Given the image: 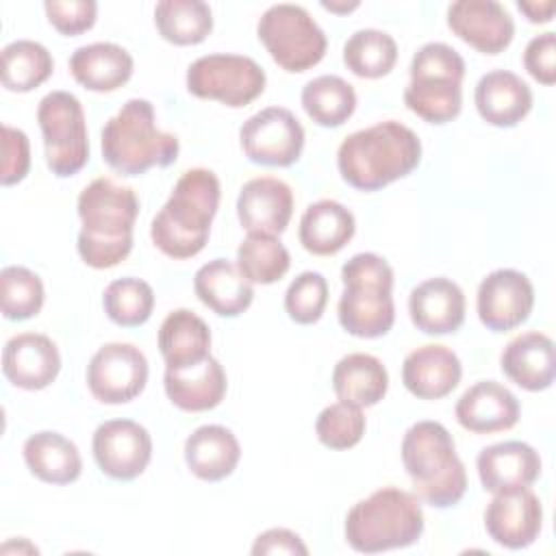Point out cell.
I'll return each mask as SVG.
<instances>
[{
    "mask_svg": "<svg viewBox=\"0 0 556 556\" xmlns=\"http://www.w3.org/2000/svg\"><path fill=\"white\" fill-rule=\"evenodd\" d=\"M404 104L428 124H447L463 109L465 59L443 41L424 43L410 61Z\"/></svg>",
    "mask_w": 556,
    "mask_h": 556,
    "instance_id": "obj_8",
    "label": "cell"
},
{
    "mask_svg": "<svg viewBox=\"0 0 556 556\" xmlns=\"http://www.w3.org/2000/svg\"><path fill=\"white\" fill-rule=\"evenodd\" d=\"M130 52L113 41L80 46L70 56V72L89 91H115L132 76Z\"/></svg>",
    "mask_w": 556,
    "mask_h": 556,
    "instance_id": "obj_29",
    "label": "cell"
},
{
    "mask_svg": "<svg viewBox=\"0 0 556 556\" xmlns=\"http://www.w3.org/2000/svg\"><path fill=\"white\" fill-rule=\"evenodd\" d=\"M48 22L65 37L80 35L96 24L98 4L93 0H46Z\"/></svg>",
    "mask_w": 556,
    "mask_h": 556,
    "instance_id": "obj_43",
    "label": "cell"
},
{
    "mask_svg": "<svg viewBox=\"0 0 556 556\" xmlns=\"http://www.w3.org/2000/svg\"><path fill=\"white\" fill-rule=\"evenodd\" d=\"M321 7L328 11H334V13H348V11L356 9L358 2L356 0L354 2H321Z\"/></svg>",
    "mask_w": 556,
    "mask_h": 556,
    "instance_id": "obj_48",
    "label": "cell"
},
{
    "mask_svg": "<svg viewBox=\"0 0 556 556\" xmlns=\"http://www.w3.org/2000/svg\"><path fill=\"white\" fill-rule=\"evenodd\" d=\"M502 371L526 391L549 389L556 376L554 341L536 330L510 339L500 354Z\"/></svg>",
    "mask_w": 556,
    "mask_h": 556,
    "instance_id": "obj_24",
    "label": "cell"
},
{
    "mask_svg": "<svg viewBox=\"0 0 556 556\" xmlns=\"http://www.w3.org/2000/svg\"><path fill=\"white\" fill-rule=\"evenodd\" d=\"M222 185L206 167L187 169L150 224L152 243L169 258H191L208 241Z\"/></svg>",
    "mask_w": 556,
    "mask_h": 556,
    "instance_id": "obj_3",
    "label": "cell"
},
{
    "mask_svg": "<svg viewBox=\"0 0 556 556\" xmlns=\"http://www.w3.org/2000/svg\"><path fill=\"white\" fill-rule=\"evenodd\" d=\"M185 83L195 98L241 109L263 93L267 76L252 56L217 52L195 59L187 67Z\"/></svg>",
    "mask_w": 556,
    "mask_h": 556,
    "instance_id": "obj_11",
    "label": "cell"
},
{
    "mask_svg": "<svg viewBox=\"0 0 556 556\" xmlns=\"http://www.w3.org/2000/svg\"><path fill=\"white\" fill-rule=\"evenodd\" d=\"M332 389L339 402L358 408L378 404L389 389V374L380 358L365 352H352L332 369Z\"/></svg>",
    "mask_w": 556,
    "mask_h": 556,
    "instance_id": "obj_33",
    "label": "cell"
},
{
    "mask_svg": "<svg viewBox=\"0 0 556 556\" xmlns=\"http://www.w3.org/2000/svg\"><path fill=\"white\" fill-rule=\"evenodd\" d=\"M41 278L22 265H7L0 271V306L2 315L13 321L35 317L43 306Z\"/></svg>",
    "mask_w": 556,
    "mask_h": 556,
    "instance_id": "obj_40",
    "label": "cell"
},
{
    "mask_svg": "<svg viewBox=\"0 0 556 556\" xmlns=\"http://www.w3.org/2000/svg\"><path fill=\"white\" fill-rule=\"evenodd\" d=\"M543 526V506L530 486L493 493L484 508L486 534L502 547L523 549L532 545Z\"/></svg>",
    "mask_w": 556,
    "mask_h": 556,
    "instance_id": "obj_16",
    "label": "cell"
},
{
    "mask_svg": "<svg viewBox=\"0 0 556 556\" xmlns=\"http://www.w3.org/2000/svg\"><path fill=\"white\" fill-rule=\"evenodd\" d=\"M519 400L510 389L495 380L471 384L456 402V421L473 434L510 430L519 421Z\"/></svg>",
    "mask_w": 556,
    "mask_h": 556,
    "instance_id": "obj_20",
    "label": "cell"
},
{
    "mask_svg": "<svg viewBox=\"0 0 556 556\" xmlns=\"http://www.w3.org/2000/svg\"><path fill=\"white\" fill-rule=\"evenodd\" d=\"M447 26L465 43L484 54H497L510 46L515 22L495 0H456L447 7Z\"/></svg>",
    "mask_w": 556,
    "mask_h": 556,
    "instance_id": "obj_17",
    "label": "cell"
},
{
    "mask_svg": "<svg viewBox=\"0 0 556 556\" xmlns=\"http://www.w3.org/2000/svg\"><path fill=\"white\" fill-rule=\"evenodd\" d=\"M104 163L122 176H139L150 167H167L178 159L180 143L172 132L156 126L154 106L146 98H130L104 124Z\"/></svg>",
    "mask_w": 556,
    "mask_h": 556,
    "instance_id": "obj_5",
    "label": "cell"
},
{
    "mask_svg": "<svg viewBox=\"0 0 556 556\" xmlns=\"http://www.w3.org/2000/svg\"><path fill=\"white\" fill-rule=\"evenodd\" d=\"M408 315L426 334L456 332L465 321V293L450 278H428L410 291Z\"/></svg>",
    "mask_w": 556,
    "mask_h": 556,
    "instance_id": "obj_22",
    "label": "cell"
},
{
    "mask_svg": "<svg viewBox=\"0 0 556 556\" xmlns=\"http://www.w3.org/2000/svg\"><path fill=\"white\" fill-rule=\"evenodd\" d=\"M28 471L48 484H70L83 471V458L74 441L54 430H41L24 441Z\"/></svg>",
    "mask_w": 556,
    "mask_h": 556,
    "instance_id": "obj_32",
    "label": "cell"
},
{
    "mask_svg": "<svg viewBox=\"0 0 556 556\" xmlns=\"http://www.w3.org/2000/svg\"><path fill=\"white\" fill-rule=\"evenodd\" d=\"M91 450L104 476L135 480L152 458V437L132 419H109L96 428Z\"/></svg>",
    "mask_w": 556,
    "mask_h": 556,
    "instance_id": "obj_14",
    "label": "cell"
},
{
    "mask_svg": "<svg viewBox=\"0 0 556 556\" xmlns=\"http://www.w3.org/2000/svg\"><path fill=\"white\" fill-rule=\"evenodd\" d=\"M480 117L497 128L517 126L532 109V91L521 76L508 70L486 72L473 91Z\"/></svg>",
    "mask_w": 556,
    "mask_h": 556,
    "instance_id": "obj_25",
    "label": "cell"
},
{
    "mask_svg": "<svg viewBox=\"0 0 556 556\" xmlns=\"http://www.w3.org/2000/svg\"><path fill=\"white\" fill-rule=\"evenodd\" d=\"M517 9L528 17V22L532 24H547L552 22L556 2L554 0H519Z\"/></svg>",
    "mask_w": 556,
    "mask_h": 556,
    "instance_id": "obj_47",
    "label": "cell"
},
{
    "mask_svg": "<svg viewBox=\"0 0 556 556\" xmlns=\"http://www.w3.org/2000/svg\"><path fill=\"white\" fill-rule=\"evenodd\" d=\"M397 61L395 39L378 28L352 33L343 46V63L361 78H382Z\"/></svg>",
    "mask_w": 556,
    "mask_h": 556,
    "instance_id": "obj_37",
    "label": "cell"
},
{
    "mask_svg": "<svg viewBox=\"0 0 556 556\" xmlns=\"http://www.w3.org/2000/svg\"><path fill=\"white\" fill-rule=\"evenodd\" d=\"M300 98L306 115L324 128H337L345 124L356 109L354 87L334 74H324L308 80L302 87Z\"/></svg>",
    "mask_w": 556,
    "mask_h": 556,
    "instance_id": "obj_34",
    "label": "cell"
},
{
    "mask_svg": "<svg viewBox=\"0 0 556 556\" xmlns=\"http://www.w3.org/2000/svg\"><path fill=\"white\" fill-rule=\"evenodd\" d=\"M59 371L61 354L50 337L39 332H22L4 343L2 374L13 387L41 391L56 380Z\"/></svg>",
    "mask_w": 556,
    "mask_h": 556,
    "instance_id": "obj_18",
    "label": "cell"
},
{
    "mask_svg": "<svg viewBox=\"0 0 556 556\" xmlns=\"http://www.w3.org/2000/svg\"><path fill=\"white\" fill-rule=\"evenodd\" d=\"M37 122L48 169L59 178L78 174L89 161V135L80 100L70 91H50L39 100Z\"/></svg>",
    "mask_w": 556,
    "mask_h": 556,
    "instance_id": "obj_10",
    "label": "cell"
},
{
    "mask_svg": "<svg viewBox=\"0 0 556 556\" xmlns=\"http://www.w3.org/2000/svg\"><path fill=\"white\" fill-rule=\"evenodd\" d=\"M328 304V282L319 271H302L285 293V311L295 324L308 326L321 319Z\"/></svg>",
    "mask_w": 556,
    "mask_h": 556,
    "instance_id": "obj_42",
    "label": "cell"
},
{
    "mask_svg": "<svg viewBox=\"0 0 556 556\" xmlns=\"http://www.w3.org/2000/svg\"><path fill=\"white\" fill-rule=\"evenodd\" d=\"M291 265L289 250L274 235L248 232L237 248V269L252 285L278 282Z\"/></svg>",
    "mask_w": 556,
    "mask_h": 556,
    "instance_id": "obj_38",
    "label": "cell"
},
{
    "mask_svg": "<svg viewBox=\"0 0 556 556\" xmlns=\"http://www.w3.org/2000/svg\"><path fill=\"white\" fill-rule=\"evenodd\" d=\"M54 70L52 54L33 39H15L2 48V87L26 93L50 78Z\"/></svg>",
    "mask_w": 556,
    "mask_h": 556,
    "instance_id": "obj_36",
    "label": "cell"
},
{
    "mask_svg": "<svg viewBox=\"0 0 556 556\" xmlns=\"http://www.w3.org/2000/svg\"><path fill=\"white\" fill-rule=\"evenodd\" d=\"M163 384L169 402L187 413L215 408L228 389L226 371L213 356L187 369H165Z\"/></svg>",
    "mask_w": 556,
    "mask_h": 556,
    "instance_id": "obj_26",
    "label": "cell"
},
{
    "mask_svg": "<svg viewBox=\"0 0 556 556\" xmlns=\"http://www.w3.org/2000/svg\"><path fill=\"white\" fill-rule=\"evenodd\" d=\"M30 169V141L24 130L9 124L2 126V172L0 180L4 187H11Z\"/></svg>",
    "mask_w": 556,
    "mask_h": 556,
    "instance_id": "obj_44",
    "label": "cell"
},
{
    "mask_svg": "<svg viewBox=\"0 0 556 556\" xmlns=\"http://www.w3.org/2000/svg\"><path fill=\"white\" fill-rule=\"evenodd\" d=\"M243 154L256 165L289 167L304 148V128L285 106H267L250 115L239 128Z\"/></svg>",
    "mask_w": 556,
    "mask_h": 556,
    "instance_id": "obj_12",
    "label": "cell"
},
{
    "mask_svg": "<svg viewBox=\"0 0 556 556\" xmlns=\"http://www.w3.org/2000/svg\"><path fill=\"white\" fill-rule=\"evenodd\" d=\"M365 426L367 419L363 408L348 402H334L317 415L315 434L319 443L330 450H350L363 439Z\"/></svg>",
    "mask_w": 556,
    "mask_h": 556,
    "instance_id": "obj_41",
    "label": "cell"
},
{
    "mask_svg": "<svg viewBox=\"0 0 556 556\" xmlns=\"http://www.w3.org/2000/svg\"><path fill=\"white\" fill-rule=\"evenodd\" d=\"M254 556L261 554H300L306 556L308 547L304 545V541L300 539V534H295L289 528H269L265 532H261L254 539V545L250 549Z\"/></svg>",
    "mask_w": 556,
    "mask_h": 556,
    "instance_id": "obj_46",
    "label": "cell"
},
{
    "mask_svg": "<svg viewBox=\"0 0 556 556\" xmlns=\"http://www.w3.org/2000/svg\"><path fill=\"white\" fill-rule=\"evenodd\" d=\"M159 350L165 369H187L211 356V330L189 308L172 311L159 328Z\"/></svg>",
    "mask_w": 556,
    "mask_h": 556,
    "instance_id": "obj_30",
    "label": "cell"
},
{
    "mask_svg": "<svg viewBox=\"0 0 556 556\" xmlns=\"http://www.w3.org/2000/svg\"><path fill=\"white\" fill-rule=\"evenodd\" d=\"M354 230L356 219L350 208L337 200H317L302 213L298 237L306 252L330 256L348 245Z\"/></svg>",
    "mask_w": 556,
    "mask_h": 556,
    "instance_id": "obj_31",
    "label": "cell"
},
{
    "mask_svg": "<svg viewBox=\"0 0 556 556\" xmlns=\"http://www.w3.org/2000/svg\"><path fill=\"white\" fill-rule=\"evenodd\" d=\"M102 306L113 324L135 328L150 319L154 308V291L141 278H117L106 285Z\"/></svg>",
    "mask_w": 556,
    "mask_h": 556,
    "instance_id": "obj_39",
    "label": "cell"
},
{
    "mask_svg": "<svg viewBox=\"0 0 556 556\" xmlns=\"http://www.w3.org/2000/svg\"><path fill=\"white\" fill-rule=\"evenodd\" d=\"M76 211L83 224L76 250L85 265L109 269L130 254L132 228L139 215V200L130 187L100 176L80 191Z\"/></svg>",
    "mask_w": 556,
    "mask_h": 556,
    "instance_id": "obj_1",
    "label": "cell"
},
{
    "mask_svg": "<svg viewBox=\"0 0 556 556\" xmlns=\"http://www.w3.org/2000/svg\"><path fill=\"white\" fill-rule=\"evenodd\" d=\"M476 467L484 491L500 493L530 486L541 476V456L523 441H502L482 447Z\"/></svg>",
    "mask_w": 556,
    "mask_h": 556,
    "instance_id": "obj_23",
    "label": "cell"
},
{
    "mask_svg": "<svg viewBox=\"0 0 556 556\" xmlns=\"http://www.w3.org/2000/svg\"><path fill=\"white\" fill-rule=\"evenodd\" d=\"M341 280L343 293L337 306L341 328L358 339L384 337L395 321L391 265L374 252H361L343 263Z\"/></svg>",
    "mask_w": 556,
    "mask_h": 556,
    "instance_id": "obj_7",
    "label": "cell"
},
{
    "mask_svg": "<svg viewBox=\"0 0 556 556\" xmlns=\"http://www.w3.org/2000/svg\"><path fill=\"white\" fill-rule=\"evenodd\" d=\"M241 458V445L232 430L219 424L195 428L185 441V463L191 473L206 482L228 478Z\"/></svg>",
    "mask_w": 556,
    "mask_h": 556,
    "instance_id": "obj_28",
    "label": "cell"
},
{
    "mask_svg": "<svg viewBox=\"0 0 556 556\" xmlns=\"http://www.w3.org/2000/svg\"><path fill=\"white\" fill-rule=\"evenodd\" d=\"M293 215L291 187L274 176L250 178L237 198V217L248 232L280 235Z\"/></svg>",
    "mask_w": 556,
    "mask_h": 556,
    "instance_id": "obj_19",
    "label": "cell"
},
{
    "mask_svg": "<svg viewBox=\"0 0 556 556\" xmlns=\"http://www.w3.org/2000/svg\"><path fill=\"white\" fill-rule=\"evenodd\" d=\"M193 291L198 300L219 317H237L250 308L254 289L237 269V263L213 258L204 263L193 276Z\"/></svg>",
    "mask_w": 556,
    "mask_h": 556,
    "instance_id": "obj_27",
    "label": "cell"
},
{
    "mask_svg": "<svg viewBox=\"0 0 556 556\" xmlns=\"http://www.w3.org/2000/svg\"><path fill=\"white\" fill-rule=\"evenodd\" d=\"M154 24L165 41L195 46L213 30V11L202 0H161L154 7Z\"/></svg>",
    "mask_w": 556,
    "mask_h": 556,
    "instance_id": "obj_35",
    "label": "cell"
},
{
    "mask_svg": "<svg viewBox=\"0 0 556 556\" xmlns=\"http://www.w3.org/2000/svg\"><path fill=\"white\" fill-rule=\"evenodd\" d=\"M343 530L354 552L378 554L400 549L419 541L424 510L415 493L382 486L348 510Z\"/></svg>",
    "mask_w": 556,
    "mask_h": 556,
    "instance_id": "obj_6",
    "label": "cell"
},
{
    "mask_svg": "<svg viewBox=\"0 0 556 556\" xmlns=\"http://www.w3.org/2000/svg\"><path fill=\"white\" fill-rule=\"evenodd\" d=\"M523 67L541 85L556 83V35L552 30L528 41L523 50Z\"/></svg>",
    "mask_w": 556,
    "mask_h": 556,
    "instance_id": "obj_45",
    "label": "cell"
},
{
    "mask_svg": "<svg viewBox=\"0 0 556 556\" xmlns=\"http://www.w3.org/2000/svg\"><path fill=\"white\" fill-rule=\"evenodd\" d=\"M421 161L417 132L395 119L348 135L337 150L341 178L361 191H378L408 176Z\"/></svg>",
    "mask_w": 556,
    "mask_h": 556,
    "instance_id": "obj_2",
    "label": "cell"
},
{
    "mask_svg": "<svg viewBox=\"0 0 556 556\" xmlns=\"http://www.w3.org/2000/svg\"><path fill=\"white\" fill-rule=\"evenodd\" d=\"M534 306V287L523 271L502 267L478 285L476 308L480 321L493 332H506L521 326Z\"/></svg>",
    "mask_w": 556,
    "mask_h": 556,
    "instance_id": "obj_15",
    "label": "cell"
},
{
    "mask_svg": "<svg viewBox=\"0 0 556 556\" xmlns=\"http://www.w3.org/2000/svg\"><path fill=\"white\" fill-rule=\"evenodd\" d=\"M402 463L419 500L434 508L458 504L467 491V471L450 430L432 419L413 424L402 439Z\"/></svg>",
    "mask_w": 556,
    "mask_h": 556,
    "instance_id": "obj_4",
    "label": "cell"
},
{
    "mask_svg": "<svg viewBox=\"0 0 556 556\" xmlns=\"http://www.w3.org/2000/svg\"><path fill=\"white\" fill-rule=\"evenodd\" d=\"M148 382V358L132 343H106L87 365V387L102 404L135 400Z\"/></svg>",
    "mask_w": 556,
    "mask_h": 556,
    "instance_id": "obj_13",
    "label": "cell"
},
{
    "mask_svg": "<svg viewBox=\"0 0 556 556\" xmlns=\"http://www.w3.org/2000/svg\"><path fill=\"white\" fill-rule=\"evenodd\" d=\"M463 376L456 352L441 343H426L406 354L402 363V382L419 400H441L450 395Z\"/></svg>",
    "mask_w": 556,
    "mask_h": 556,
    "instance_id": "obj_21",
    "label": "cell"
},
{
    "mask_svg": "<svg viewBox=\"0 0 556 556\" xmlns=\"http://www.w3.org/2000/svg\"><path fill=\"white\" fill-rule=\"evenodd\" d=\"M256 35L285 72H304L326 54V35L311 13L291 2L271 4L256 24Z\"/></svg>",
    "mask_w": 556,
    "mask_h": 556,
    "instance_id": "obj_9",
    "label": "cell"
}]
</instances>
